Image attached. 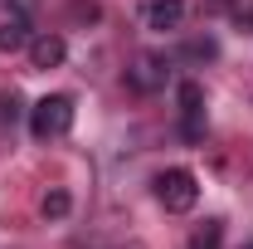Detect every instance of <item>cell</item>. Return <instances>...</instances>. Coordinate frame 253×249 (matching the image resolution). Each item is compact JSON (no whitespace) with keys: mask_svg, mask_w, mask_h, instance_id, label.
<instances>
[{"mask_svg":"<svg viewBox=\"0 0 253 249\" xmlns=\"http://www.w3.org/2000/svg\"><path fill=\"white\" fill-rule=\"evenodd\" d=\"M73 127V98L68 93H49V98H39L30 108V132H34V142H54V137H63Z\"/></svg>","mask_w":253,"mask_h":249,"instance_id":"cell-1","label":"cell"},{"mask_svg":"<svg viewBox=\"0 0 253 249\" xmlns=\"http://www.w3.org/2000/svg\"><path fill=\"white\" fill-rule=\"evenodd\" d=\"M156 200L170 210V215L195 210V200H200V181H195V171H185V166L161 171V176H156Z\"/></svg>","mask_w":253,"mask_h":249,"instance_id":"cell-2","label":"cell"},{"mask_svg":"<svg viewBox=\"0 0 253 249\" xmlns=\"http://www.w3.org/2000/svg\"><path fill=\"white\" fill-rule=\"evenodd\" d=\"M166 78H170L166 54H136L131 68H126V83H131L136 93H161V88H166Z\"/></svg>","mask_w":253,"mask_h":249,"instance_id":"cell-3","label":"cell"},{"mask_svg":"<svg viewBox=\"0 0 253 249\" xmlns=\"http://www.w3.org/2000/svg\"><path fill=\"white\" fill-rule=\"evenodd\" d=\"M180 132H185V142H200L205 137V93H200L195 78L180 83Z\"/></svg>","mask_w":253,"mask_h":249,"instance_id":"cell-4","label":"cell"},{"mask_svg":"<svg viewBox=\"0 0 253 249\" xmlns=\"http://www.w3.org/2000/svg\"><path fill=\"white\" fill-rule=\"evenodd\" d=\"M141 20H146V30H180L185 0H151V5L141 10Z\"/></svg>","mask_w":253,"mask_h":249,"instance_id":"cell-5","label":"cell"},{"mask_svg":"<svg viewBox=\"0 0 253 249\" xmlns=\"http://www.w3.org/2000/svg\"><path fill=\"white\" fill-rule=\"evenodd\" d=\"M25 49H30V63H34V68H59V63H63V54H68L59 34H34Z\"/></svg>","mask_w":253,"mask_h":249,"instance_id":"cell-6","label":"cell"},{"mask_svg":"<svg viewBox=\"0 0 253 249\" xmlns=\"http://www.w3.org/2000/svg\"><path fill=\"white\" fill-rule=\"evenodd\" d=\"M30 15H10L5 25H0V49H20V44H30Z\"/></svg>","mask_w":253,"mask_h":249,"instance_id":"cell-7","label":"cell"},{"mask_svg":"<svg viewBox=\"0 0 253 249\" xmlns=\"http://www.w3.org/2000/svg\"><path fill=\"white\" fill-rule=\"evenodd\" d=\"M190 249H224V220H205L190 235Z\"/></svg>","mask_w":253,"mask_h":249,"instance_id":"cell-8","label":"cell"},{"mask_svg":"<svg viewBox=\"0 0 253 249\" xmlns=\"http://www.w3.org/2000/svg\"><path fill=\"white\" fill-rule=\"evenodd\" d=\"M68 205H73V200H68V190H49V195L39 200L44 220H63V215H68Z\"/></svg>","mask_w":253,"mask_h":249,"instance_id":"cell-9","label":"cell"}]
</instances>
